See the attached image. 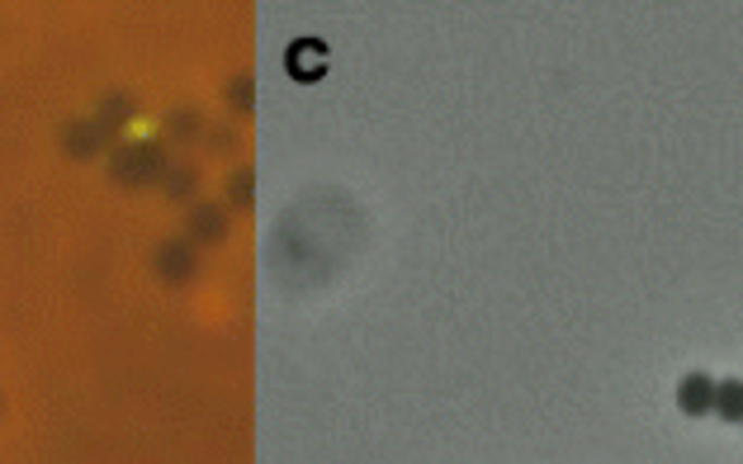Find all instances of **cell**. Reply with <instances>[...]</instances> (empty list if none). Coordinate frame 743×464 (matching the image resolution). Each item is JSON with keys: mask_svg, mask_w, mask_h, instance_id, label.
Returning a JSON list of instances; mask_svg holds the SVG:
<instances>
[{"mask_svg": "<svg viewBox=\"0 0 743 464\" xmlns=\"http://www.w3.org/2000/svg\"><path fill=\"white\" fill-rule=\"evenodd\" d=\"M181 237L190 242V247H223V242L232 237V209L218 199H195L185 209V232Z\"/></svg>", "mask_w": 743, "mask_h": 464, "instance_id": "obj_2", "label": "cell"}, {"mask_svg": "<svg viewBox=\"0 0 743 464\" xmlns=\"http://www.w3.org/2000/svg\"><path fill=\"white\" fill-rule=\"evenodd\" d=\"M167 167H171V157L157 138H137V143H123L109 152V181L123 185V190L157 185L161 175H167Z\"/></svg>", "mask_w": 743, "mask_h": 464, "instance_id": "obj_1", "label": "cell"}, {"mask_svg": "<svg viewBox=\"0 0 743 464\" xmlns=\"http://www.w3.org/2000/svg\"><path fill=\"white\" fill-rule=\"evenodd\" d=\"M678 407H682L686 417H706L710 407H715V379L701 375V370H692L678 384Z\"/></svg>", "mask_w": 743, "mask_h": 464, "instance_id": "obj_6", "label": "cell"}, {"mask_svg": "<svg viewBox=\"0 0 743 464\" xmlns=\"http://www.w3.org/2000/svg\"><path fill=\"white\" fill-rule=\"evenodd\" d=\"M223 95H228V105L237 109V114H252L256 109V81L252 76H232Z\"/></svg>", "mask_w": 743, "mask_h": 464, "instance_id": "obj_11", "label": "cell"}, {"mask_svg": "<svg viewBox=\"0 0 743 464\" xmlns=\"http://www.w3.org/2000/svg\"><path fill=\"white\" fill-rule=\"evenodd\" d=\"M204 133V119L195 109H171L167 114V138H199Z\"/></svg>", "mask_w": 743, "mask_h": 464, "instance_id": "obj_10", "label": "cell"}, {"mask_svg": "<svg viewBox=\"0 0 743 464\" xmlns=\"http://www.w3.org/2000/svg\"><path fill=\"white\" fill-rule=\"evenodd\" d=\"M153 270L167 284H175V290H181V284H195L199 280V247H190L185 237H167L153 252Z\"/></svg>", "mask_w": 743, "mask_h": 464, "instance_id": "obj_3", "label": "cell"}, {"mask_svg": "<svg viewBox=\"0 0 743 464\" xmlns=\"http://www.w3.org/2000/svg\"><path fill=\"white\" fill-rule=\"evenodd\" d=\"M739 427H743V422H739Z\"/></svg>", "mask_w": 743, "mask_h": 464, "instance_id": "obj_12", "label": "cell"}, {"mask_svg": "<svg viewBox=\"0 0 743 464\" xmlns=\"http://www.w3.org/2000/svg\"><path fill=\"white\" fill-rule=\"evenodd\" d=\"M62 152L72 157V161H95V157L105 152L100 129H95L90 119H76V124H66V129H62Z\"/></svg>", "mask_w": 743, "mask_h": 464, "instance_id": "obj_5", "label": "cell"}, {"mask_svg": "<svg viewBox=\"0 0 743 464\" xmlns=\"http://www.w3.org/2000/svg\"><path fill=\"white\" fill-rule=\"evenodd\" d=\"M157 185L167 190V199H175V204H195V195H199V167H195V161H171L167 175H161Z\"/></svg>", "mask_w": 743, "mask_h": 464, "instance_id": "obj_7", "label": "cell"}, {"mask_svg": "<svg viewBox=\"0 0 743 464\" xmlns=\"http://www.w3.org/2000/svg\"><path fill=\"white\" fill-rule=\"evenodd\" d=\"M133 114H137V109H133V95H129V90H109L105 100H100V109H95L90 124L100 129V138L109 143L114 133H123V129L133 124Z\"/></svg>", "mask_w": 743, "mask_h": 464, "instance_id": "obj_4", "label": "cell"}, {"mask_svg": "<svg viewBox=\"0 0 743 464\" xmlns=\"http://www.w3.org/2000/svg\"><path fill=\"white\" fill-rule=\"evenodd\" d=\"M252 199H256V171L252 167L232 171L228 185H223V204L228 209H252Z\"/></svg>", "mask_w": 743, "mask_h": 464, "instance_id": "obj_8", "label": "cell"}, {"mask_svg": "<svg viewBox=\"0 0 743 464\" xmlns=\"http://www.w3.org/2000/svg\"><path fill=\"white\" fill-rule=\"evenodd\" d=\"M710 413H720L724 422H743V379H724V384H715V407Z\"/></svg>", "mask_w": 743, "mask_h": 464, "instance_id": "obj_9", "label": "cell"}]
</instances>
